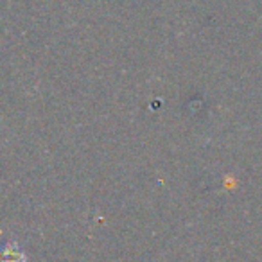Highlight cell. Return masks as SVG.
Wrapping results in <instances>:
<instances>
[{
	"label": "cell",
	"mask_w": 262,
	"mask_h": 262,
	"mask_svg": "<svg viewBox=\"0 0 262 262\" xmlns=\"http://www.w3.org/2000/svg\"><path fill=\"white\" fill-rule=\"evenodd\" d=\"M0 262H27V255L15 241H8L0 246Z\"/></svg>",
	"instance_id": "1"
}]
</instances>
